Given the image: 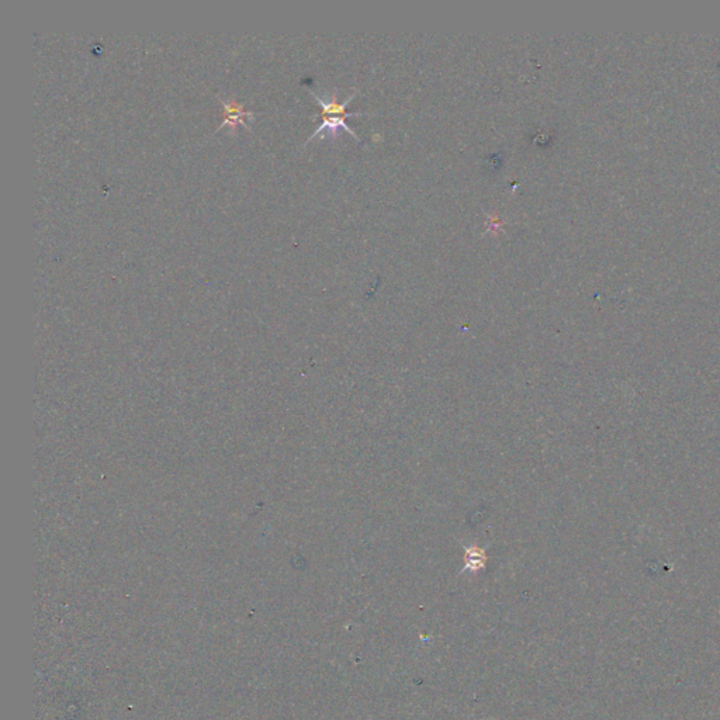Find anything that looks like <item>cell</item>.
Listing matches in <instances>:
<instances>
[{"instance_id": "cell-2", "label": "cell", "mask_w": 720, "mask_h": 720, "mask_svg": "<svg viewBox=\"0 0 720 720\" xmlns=\"http://www.w3.org/2000/svg\"><path fill=\"white\" fill-rule=\"evenodd\" d=\"M224 106V122L220 126V129L230 127L231 131L237 129L238 124H242L244 127L249 129V123L255 119V114L252 112H247L244 109L242 103H238L237 100H220Z\"/></svg>"}, {"instance_id": "cell-3", "label": "cell", "mask_w": 720, "mask_h": 720, "mask_svg": "<svg viewBox=\"0 0 720 720\" xmlns=\"http://www.w3.org/2000/svg\"><path fill=\"white\" fill-rule=\"evenodd\" d=\"M485 566V553L478 547H471L466 552V567L464 571H478Z\"/></svg>"}, {"instance_id": "cell-1", "label": "cell", "mask_w": 720, "mask_h": 720, "mask_svg": "<svg viewBox=\"0 0 720 720\" xmlns=\"http://www.w3.org/2000/svg\"><path fill=\"white\" fill-rule=\"evenodd\" d=\"M310 93L314 96V99L318 102V104L323 107V113H321V117H323V122L320 124V127L314 131V134L308 138V141L314 139L316 136H320L321 132L327 131L328 135L335 139L338 138L339 135V129H343L345 131L349 132L355 139H359V136L356 135V132L353 131L346 123L345 120L348 117H356V116H363V113H348L346 112V106L349 104V102L355 97L356 92L352 93L348 99H345L343 102H339L338 100V92L333 90L332 93H324V95H317L316 92L310 90ZM307 141V142H308Z\"/></svg>"}]
</instances>
